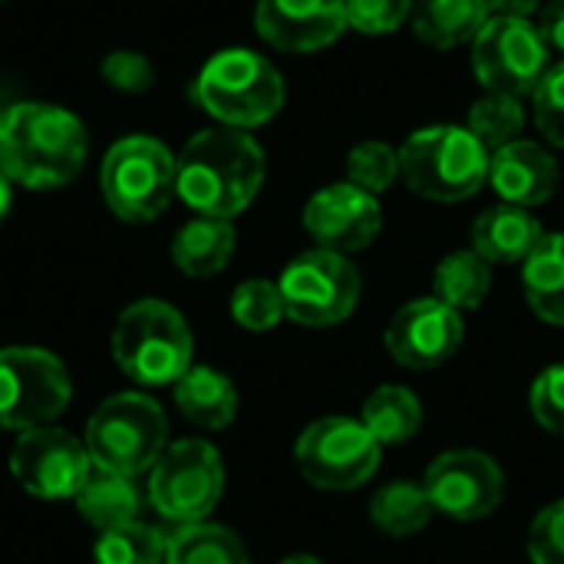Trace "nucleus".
Segmentation results:
<instances>
[{
    "instance_id": "423d86ee",
    "label": "nucleus",
    "mask_w": 564,
    "mask_h": 564,
    "mask_svg": "<svg viewBox=\"0 0 564 564\" xmlns=\"http://www.w3.org/2000/svg\"><path fill=\"white\" fill-rule=\"evenodd\" d=\"M86 453L93 469L116 476H142L169 446V420L145 393L109 397L86 423Z\"/></svg>"
},
{
    "instance_id": "20e7f679",
    "label": "nucleus",
    "mask_w": 564,
    "mask_h": 564,
    "mask_svg": "<svg viewBox=\"0 0 564 564\" xmlns=\"http://www.w3.org/2000/svg\"><path fill=\"white\" fill-rule=\"evenodd\" d=\"M492 152L469 126H426L400 145V178L430 202H466L489 182Z\"/></svg>"
},
{
    "instance_id": "7ed1b4c3",
    "label": "nucleus",
    "mask_w": 564,
    "mask_h": 564,
    "mask_svg": "<svg viewBox=\"0 0 564 564\" xmlns=\"http://www.w3.org/2000/svg\"><path fill=\"white\" fill-rule=\"evenodd\" d=\"M284 79L271 59L254 50L228 46L215 53L192 83V99L218 126L254 129L271 122L284 106Z\"/></svg>"
},
{
    "instance_id": "9d476101",
    "label": "nucleus",
    "mask_w": 564,
    "mask_h": 564,
    "mask_svg": "<svg viewBox=\"0 0 564 564\" xmlns=\"http://www.w3.org/2000/svg\"><path fill=\"white\" fill-rule=\"evenodd\" d=\"M380 443L360 420L324 416L311 423L294 443L301 476L324 492H350L380 469Z\"/></svg>"
},
{
    "instance_id": "f257e3e1",
    "label": "nucleus",
    "mask_w": 564,
    "mask_h": 564,
    "mask_svg": "<svg viewBox=\"0 0 564 564\" xmlns=\"http://www.w3.org/2000/svg\"><path fill=\"white\" fill-rule=\"evenodd\" d=\"M264 185V149L231 126L195 132L175 155V195L205 218L231 221Z\"/></svg>"
},
{
    "instance_id": "e433bc0d",
    "label": "nucleus",
    "mask_w": 564,
    "mask_h": 564,
    "mask_svg": "<svg viewBox=\"0 0 564 564\" xmlns=\"http://www.w3.org/2000/svg\"><path fill=\"white\" fill-rule=\"evenodd\" d=\"M99 73H102V79H106L112 89H119V93H145V89L155 83L152 63H149L142 53H135V50H112V53L102 59Z\"/></svg>"
},
{
    "instance_id": "4468645a",
    "label": "nucleus",
    "mask_w": 564,
    "mask_h": 564,
    "mask_svg": "<svg viewBox=\"0 0 564 564\" xmlns=\"http://www.w3.org/2000/svg\"><path fill=\"white\" fill-rule=\"evenodd\" d=\"M423 489L433 502V512L456 522L489 519L506 496L502 466L479 449H449L423 476Z\"/></svg>"
},
{
    "instance_id": "dca6fc26",
    "label": "nucleus",
    "mask_w": 564,
    "mask_h": 564,
    "mask_svg": "<svg viewBox=\"0 0 564 564\" xmlns=\"http://www.w3.org/2000/svg\"><path fill=\"white\" fill-rule=\"evenodd\" d=\"M380 228H383V208L377 195L350 182L321 188L317 195H311L304 208V231L324 251H337V254L364 251L367 245H373Z\"/></svg>"
},
{
    "instance_id": "6ab92c4d",
    "label": "nucleus",
    "mask_w": 564,
    "mask_h": 564,
    "mask_svg": "<svg viewBox=\"0 0 564 564\" xmlns=\"http://www.w3.org/2000/svg\"><path fill=\"white\" fill-rule=\"evenodd\" d=\"M542 238V221L529 208L506 202L486 208L473 225V251H479L489 264H525Z\"/></svg>"
},
{
    "instance_id": "72a5a7b5",
    "label": "nucleus",
    "mask_w": 564,
    "mask_h": 564,
    "mask_svg": "<svg viewBox=\"0 0 564 564\" xmlns=\"http://www.w3.org/2000/svg\"><path fill=\"white\" fill-rule=\"evenodd\" d=\"M532 116L542 135L564 149V63L549 66L539 89L532 93Z\"/></svg>"
},
{
    "instance_id": "ddd939ff",
    "label": "nucleus",
    "mask_w": 564,
    "mask_h": 564,
    "mask_svg": "<svg viewBox=\"0 0 564 564\" xmlns=\"http://www.w3.org/2000/svg\"><path fill=\"white\" fill-rule=\"evenodd\" d=\"M93 473L86 443L59 426H40L17 436L10 449V476L36 499H76Z\"/></svg>"
},
{
    "instance_id": "b1692460",
    "label": "nucleus",
    "mask_w": 564,
    "mask_h": 564,
    "mask_svg": "<svg viewBox=\"0 0 564 564\" xmlns=\"http://www.w3.org/2000/svg\"><path fill=\"white\" fill-rule=\"evenodd\" d=\"M139 509H142V496L135 482L129 476H116L102 469H93L76 496V512L99 532H112L139 522Z\"/></svg>"
},
{
    "instance_id": "39448f33",
    "label": "nucleus",
    "mask_w": 564,
    "mask_h": 564,
    "mask_svg": "<svg viewBox=\"0 0 564 564\" xmlns=\"http://www.w3.org/2000/svg\"><path fill=\"white\" fill-rule=\"evenodd\" d=\"M195 340L188 321L159 297L129 304L112 327V357L139 387L175 383L192 367Z\"/></svg>"
},
{
    "instance_id": "f3484780",
    "label": "nucleus",
    "mask_w": 564,
    "mask_h": 564,
    "mask_svg": "<svg viewBox=\"0 0 564 564\" xmlns=\"http://www.w3.org/2000/svg\"><path fill=\"white\" fill-rule=\"evenodd\" d=\"M258 36L281 53H317L347 30L344 0H258Z\"/></svg>"
},
{
    "instance_id": "58836bf2",
    "label": "nucleus",
    "mask_w": 564,
    "mask_h": 564,
    "mask_svg": "<svg viewBox=\"0 0 564 564\" xmlns=\"http://www.w3.org/2000/svg\"><path fill=\"white\" fill-rule=\"evenodd\" d=\"M539 3L542 0H486L492 17H522V20H529L539 10Z\"/></svg>"
},
{
    "instance_id": "4be33fe9",
    "label": "nucleus",
    "mask_w": 564,
    "mask_h": 564,
    "mask_svg": "<svg viewBox=\"0 0 564 564\" xmlns=\"http://www.w3.org/2000/svg\"><path fill=\"white\" fill-rule=\"evenodd\" d=\"M235 225L225 218L195 215L172 238V261L188 278H212L228 268L235 254Z\"/></svg>"
},
{
    "instance_id": "2f4dec72",
    "label": "nucleus",
    "mask_w": 564,
    "mask_h": 564,
    "mask_svg": "<svg viewBox=\"0 0 564 564\" xmlns=\"http://www.w3.org/2000/svg\"><path fill=\"white\" fill-rule=\"evenodd\" d=\"M397 178H400V149L377 142V139L350 149V155H347V182L350 185H357L370 195H380Z\"/></svg>"
},
{
    "instance_id": "393cba45",
    "label": "nucleus",
    "mask_w": 564,
    "mask_h": 564,
    "mask_svg": "<svg viewBox=\"0 0 564 564\" xmlns=\"http://www.w3.org/2000/svg\"><path fill=\"white\" fill-rule=\"evenodd\" d=\"M360 423L380 446H400L413 440L423 426V406L413 390L390 383L367 397Z\"/></svg>"
},
{
    "instance_id": "6e6552de",
    "label": "nucleus",
    "mask_w": 564,
    "mask_h": 564,
    "mask_svg": "<svg viewBox=\"0 0 564 564\" xmlns=\"http://www.w3.org/2000/svg\"><path fill=\"white\" fill-rule=\"evenodd\" d=\"M225 492V463L208 440H178L149 469V502L152 509L175 522H205Z\"/></svg>"
},
{
    "instance_id": "bb28decb",
    "label": "nucleus",
    "mask_w": 564,
    "mask_h": 564,
    "mask_svg": "<svg viewBox=\"0 0 564 564\" xmlns=\"http://www.w3.org/2000/svg\"><path fill=\"white\" fill-rule=\"evenodd\" d=\"M165 564H251L245 542L215 522L178 525L169 535Z\"/></svg>"
},
{
    "instance_id": "f704fd0d",
    "label": "nucleus",
    "mask_w": 564,
    "mask_h": 564,
    "mask_svg": "<svg viewBox=\"0 0 564 564\" xmlns=\"http://www.w3.org/2000/svg\"><path fill=\"white\" fill-rule=\"evenodd\" d=\"M532 416L542 430L564 440V364L542 370L529 393Z\"/></svg>"
},
{
    "instance_id": "1a4fd4ad",
    "label": "nucleus",
    "mask_w": 564,
    "mask_h": 564,
    "mask_svg": "<svg viewBox=\"0 0 564 564\" xmlns=\"http://www.w3.org/2000/svg\"><path fill=\"white\" fill-rule=\"evenodd\" d=\"M73 383L63 360L43 347H0V430L50 426L69 403Z\"/></svg>"
},
{
    "instance_id": "c756f323",
    "label": "nucleus",
    "mask_w": 564,
    "mask_h": 564,
    "mask_svg": "<svg viewBox=\"0 0 564 564\" xmlns=\"http://www.w3.org/2000/svg\"><path fill=\"white\" fill-rule=\"evenodd\" d=\"M469 132L489 149H502L509 142L519 139V132L525 129V109L516 96H506V93H486L482 99L473 102L469 109Z\"/></svg>"
},
{
    "instance_id": "2eb2a0df",
    "label": "nucleus",
    "mask_w": 564,
    "mask_h": 564,
    "mask_svg": "<svg viewBox=\"0 0 564 564\" xmlns=\"http://www.w3.org/2000/svg\"><path fill=\"white\" fill-rule=\"evenodd\" d=\"M463 314L440 297H416L403 304L383 334L387 354L406 370H436L463 347Z\"/></svg>"
},
{
    "instance_id": "4c0bfd02",
    "label": "nucleus",
    "mask_w": 564,
    "mask_h": 564,
    "mask_svg": "<svg viewBox=\"0 0 564 564\" xmlns=\"http://www.w3.org/2000/svg\"><path fill=\"white\" fill-rule=\"evenodd\" d=\"M539 33H542V40H545L549 50L564 53V0H552V3L542 10Z\"/></svg>"
},
{
    "instance_id": "a878e982",
    "label": "nucleus",
    "mask_w": 564,
    "mask_h": 564,
    "mask_svg": "<svg viewBox=\"0 0 564 564\" xmlns=\"http://www.w3.org/2000/svg\"><path fill=\"white\" fill-rule=\"evenodd\" d=\"M433 297L449 304L453 311H476L492 291V264L479 251H453L440 261L433 274Z\"/></svg>"
},
{
    "instance_id": "a211bd4d",
    "label": "nucleus",
    "mask_w": 564,
    "mask_h": 564,
    "mask_svg": "<svg viewBox=\"0 0 564 564\" xmlns=\"http://www.w3.org/2000/svg\"><path fill=\"white\" fill-rule=\"evenodd\" d=\"M558 182H562L558 159L539 142L516 139L496 149L489 159V185L499 192L506 205L535 208L555 195Z\"/></svg>"
},
{
    "instance_id": "412c9836",
    "label": "nucleus",
    "mask_w": 564,
    "mask_h": 564,
    "mask_svg": "<svg viewBox=\"0 0 564 564\" xmlns=\"http://www.w3.org/2000/svg\"><path fill=\"white\" fill-rule=\"evenodd\" d=\"M413 33L433 50H456L473 43L489 23L486 0H416L413 3Z\"/></svg>"
},
{
    "instance_id": "aec40b11",
    "label": "nucleus",
    "mask_w": 564,
    "mask_h": 564,
    "mask_svg": "<svg viewBox=\"0 0 564 564\" xmlns=\"http://www.w3.org/2000/svg\"><path fill=\"white\" fill-rule=\"evenodd\" d=\"M175 406L178 413L202 426V430H225L238 413V390L235 383L215 367H188L175 383Z\"/></svg>"
},
{
    "instance_id": "5701e85b",
    "label": "nucleus",
    "mask_w": 564,
    "mask_h": 564,
    "mask_svg": "<svg viewBox=\"0 0 564 564\" xmlns=\"http://www.w3.org/2000/svg\"><path fill=\"white\" fill-rule=\"evenodd\" d=\"M525 301L545 324L564 327V235H545L522 264Z\"/></svg>"
},
{
    "instance_id": "473e14b6",
    "label": "nucleus",
    "mask_w": 564,
    "mask_h": 564,
    "mask_svg": "<svg viewBox=\"0 0 564 564\" xmlns=\"http://www.w3.org/2000/svg\"><path fill=\"white\" fill-rule=\"evenodd\" d=\"M344 7H347V26L367 36L397 33L413 13V0H344Z\"/></svg>"
},
{
    "instance_id": "7c9ffc66",
    "label": "nucleus",
    "mask_w": 564,
    "mask_h": 564,
    "mask_svg": "<svg viewBox=\"0 0 564 564\" xmlns=\"http://www.w3.org/2000/svg\"><path fill=\"white\" fill-rule=\"evenodd\" d=\"M231 317L238 327L251 330V334H268L274 330L288 314H284V297L281 288L274 281L264 278H251L241 281L231 294Z\"/></svg>"
},
{
    "instance_id": "c9c22d12",
    "label": "nucleus",
    "mask_w": 564,
    "mask_h": 564,
    "mask_svg": "<svg viewBox=\"0 0 564 564\" xmlns=\"http://www.w3.org/2000/svg\"><path fill=\"white\" fill-rule=\"evenodd\" d=\"M532 564H564V499L545 506L529 529Z\"/></svg>"
},
{
    "instance_id": "cd10ccee",
    "label": "nucleus",
    "mask_w": 564,
    "mask_h": 564,
    "mask_svg": "<svg viewBox=\"0 0 564 564\" xmlns=\"http://www.w3.org/2000/svg\"><path fill=\"white\" fill-rule=\"evenodd\" d=\"M433 519V502L423 482H387L370 499V522L390 539H410Z\"/></svg>"
},
{
    "instance_id": "9b49d317",
    "label": "nucleus",
    "mask_w": 564,
    "mask_h": 564,
    "mask_svg": "<svg viewBox=\"0 0 564 564\" xmlns=\"http://www.w3.org/2000/svg\"><path fill=\"white\" fill-rule=\"evenodd\" d=\"M278 288L288 321L301 327H334L347 321L360 301V271L347 254L314 248L284 268Z\"/></svg>"
},
{
    "instance_id": "f8f14e48",
    "label": "nucleus",
    "mask_w": 564,
    "mask_h": 564,
    "mask_svg": "<svg viewBox=\"0 0 564 564\" xmlns=\"http://www.w3.org/2000/svg\"><path fill=\"white\" fill-rule=\"evenodd\" d=\"M473 69L489 93L532 96L549 73V46L532 20L489 17L473 40Z\"/></svg>"
},
{
    "instance_id": "ea45409f",
    "label": "nucleus",
    "mask_w": 564,
    "mask_h": 564,
    "mask_svg": "<svg viewBox=\"0 0 564 564\" xmlns=\"http://www.w3.org/2000/svg\"><path fill=\"white\" fill-rule=\"evenodd\" d=\"M10 205H13V182L0 172V225L10 215Z\"/></svg>"
},
{
    "instance_id": "0eeeda50",
    "label": "nucleus",
    "mask_w": 564,
    "mask_h": 564,
    "mask_svg": "<svg viewBox=\"0 0 564 564\" xmlns=\"http://www.w3.org/2000/svg\"><path fill=\"white\" fill-rule=\"evenodd\" d=\"M99 188L116 218L132 225L152 221L175 198V155L152 135H126L109 145Z\"/></svg>"
},
{
    "instance_id": "f03ea898",
    "label": "nucleus",
    "mask_w": 564,
    "mask_h": 564,
    "mask_svg": "<svg viewBox=\"0 0 564 564\" xmlns=\"http://www.w3.org/2000/svg\"><path fill=\"white\" fill-rule=\"evenodd\" d=\"M89 152L86 126L53 102H13L0 112V172L30 192L69 185Z\"/></svg>"
},
{
    "instance_id": "a19ab883",
    "label": "nucleus",
    "mask_w": 564,
    "mask_h": 564,
    "mask_svg": "<svg viewBox=\"0 0 564 564\" xmlns=\"http://www.w3.org/2000/svg\"><path fill=\"white\" fill-rule=\"evenodd\" d=\"M278 564H324L321 558H314V555H291V558H284V562Z\"/></svg>"
},
{
    "instance_id": "c85d7f7f",
    "label": "nucleus",
    "mask_w": 564,
    "mask_h": 564,
    "mask_svg": "<svg viewBox=\"0 0 564 564\" xmlns=\"http://www.w3.org/2000/svg\"><path fill=\"white\" fill-rule=\"evenodd\" d=\"M169 535H162L152 525L132 522L112 532H99L93 545L96 564H165Z\"/></svg>"
}]
</instances>
